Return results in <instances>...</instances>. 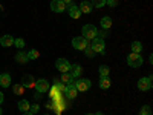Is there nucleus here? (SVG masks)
Listing matches in <instances>:
<instances>
[{
  "label": "nucleus",
  "mask_w": 153,
  "mask_h": 115,
  "mask_svg": "<svg viewBox=\"0 0 153 115\" xmlns=\"http://www.w3.org/2000/svg\"><path fill=\"white\" fill-rule=\"evenodd\" d=\"M83 37L87 38V40H94L95 37H98V29L95 25H84L83 26Z\"/></svg>",
  "instance_id": "f257e3e1"
},
{
  "label": "nucleus",
  "mask_w": 153,
  "mask_h": 115,
  "mask_svg": "<svg viewBox=\"0 0 153 115\" xmlns=\"http://www.w3.org/2000/svg\"><path fill=\"white\" fill-rule=\"evenodd\" d=\"M91 46V49L94 51V52L97 54V52H100V54H106V51H104V40L103 38H100V37H95L94 40H92V43L89 45Z\"/></svg>",
  "instance_id": "f03ea898"
},
{
  "label": "nucleus",
  "mask_w": 153,
  "mask_h": 115,
  "mask_svg": "<svg viewBox=\"0 0 153 115\" xmlns=\"http://www.w3.org/2000/svg\"><path fill=\"white\" fill-rule=\"evenodd\" d=\"M144 58L141 57V54H135V52H130V55L127 57V65L130 68H139L143 65Z\"/></svg>",
  "instance_id": "7ed1b4c3"
},
{
  "label": "nucleus",
  "mask_w": 153,
  "mask_h": 115,
  "mask_svg": "<svg viewBox=\"0 0 153 115\" xmlns=\"http://www.w3.org/2000/svg\"><path fill=\"white\" fill-rule=\"evenodd\" d=\"M72 46H74L75 49H78V51H84V49L89 46V40H87V38H84L83 35L74 37V38H72Z\"/></svg>",
  "instance_id": "20e7f679"
},
{
  "label": "nucleus",
  "mask_w": 153,
  "mask_h": 115,
  "mask_svg": "<svg viewBox=\"0 0 153 115\" xmlns=\"http://www.w3.org/2000/svg\"><path fill=\"white\" fill-rule=\"evenodd\" d=\"M74 86L76 87V91H78V92H86L87 89H91L92 81L89 80V78H80V80L74 81Z\"/></svg>",
  "instance_id": "39448f33"
},
{
  "label": "nucleus",
  "mask_w": 153,
  "mask_h": 115,
  "mask_svg": "<svg viewBox=\"0 0 153 115\" xmlns=\"http://www.w3.org/2000/svg\"><path fill=\"white\" fill-rule=\"evenodd\" d=\"M138 89H139V91H143V92L150 91V89H152V75L139 78L138 80Z\"/></svg>",
  "instance_id": "423d86ee"
},
{
  "label": "nucleus",
  "mask_w": 153,
  "mask_h": 115,
  "mask_svg": "<svg viewBox=\"0 0 153 115\" xmlns=\"http://www.w3.org/2000/svg\"><path fill=\"white\" fill-rule=\"evenodd\" d=\"M55 68H57L61 74H65V72H69V69H71V63H69L66 58H58V60L55 61Z\"/></svg>",
  "instance_id": "0eeeda50"
},
{
  "label": "nucleus",
  "mask_w": 153,
  "mask_h": 115,
  "mask_svg": "<svg viewBox=\"0 0 153 115\" xmlns=\"http://www.w3.org/2000/svg\"><path fill=\"white\" fill-rule=\"evenodd\" d=\"M35 89L38 94H43V92H48L49 91V83L45 80V78H40V80H35Z\"/></svg>",
  "instance_id": "6e6552de"
},
{
  "label": "nucleus",
  "mask_w": 153,
  "mask_h": 115,
  "mask_svg": "<svg viewBox=\"0 0 153 115\" xmlns=\"http://www.w3.org/2000/svg\"><path fill=\"white\" fill-rule=\"evenodd\" d=\"M66 5L61 2V0H52V2H51V9H52L54 12H63V11H66Z\"/></svg>",
  "instance_id": "1a4fd4ad"
},
{
  "label": "nucleus",
  "mask_w": 153,
  "mask_h": 115,
  "mask_svg": "<svg viewBox=\"0 0 153 115\" xmlns=\"http://www.w3.org/2000/svg\"><path fill=\"white\" fill-rule=\"evenodd\" d=\"M22 84L23 87L26 89V87H34L35 86V80H34V77L26 74V75H23V78H22Z\"/></svg>",
  "instance_id": "9d476101"
},
{
  "label": "nucleus",
  "mask_w": 153,
  "mask_h": 115,
  "mask_svg": "<svg viewBox=\"0 0 153 115\" xmlns=\"http://www.w3.org/2000/svg\"><path fill=\"white\" fill-rule=\"evenodd\" d=\"M0 45H2L3 48H9L14 45V37L6 34V35H2V38H0Z\"/></svg>",
  "instance_id": "9b49d317"
},
{
  "label": "nucleus",
  "mask_w": 153,
  "mask_h": 115,
  "mask_svg": "<svg viewBox=\"0 0 153 115\" xmlns=\"http://www.w3.org/2000/svg\"><path fill=\"white\" fill-rule=\"evenodd\" d=\"M66 9H68L69 16H71L72 19H80V16H81V11H80V8H78V6H75V5H69Z\"/></svg>",
  "instance_id": "f8f14e48"
},
{
  "label": "nucleus",
  "mask_w": 153,
  "mask_h": 115,
  "mask_svg": "<svg viewBox=\"0 0 153 115\" xmlns=\"http://www.w3.org/2000/svg\"><path fill=\"white\" fill-rule=\"evenodd\" d=\"M76 94H78V91H76V87H75L74 84H68V87H66V92H65V95H66L68 98L74 100V98L76 97Z\"/></svg>",
  "instance_id": "ddd939ff"
},
{
  "label": "nucleus",
  "mask_w": 153,
  "mask_h": 115,
  "mask_svg": "<svg viewBox=\"0 0 153 115\" xmlns=\"http://www.w3.org/2000/svg\"><path fill=\"white\" fill-rule=\"evenodd\" d=\"M11 84V75L9 74H0V86L2 87H9Z\"/></svg>",
  "instance_id": "4468645a"
},
{
  "label": "nucleus",
  "mask_w": 153,
  "mask_h": 115,
  "mask_svg": "<svg viewBox=\"0 0 153 115\" xmlns=\"http://www.w3.org/2000/svg\"><path fill=\"white\" fill-rule=\"evenodd\" d=\"M78 8H80V11L83 12V14H91L92 9H94V6H92L91 2H81V5Z\"/></svg>",
  "instance_id": "2eb2a0df"
},
{
  "label": "nucleus",
  "mask_w": 153,
  "mask_h": 115,
  "mask_svg": "<svg viewBox=\"0 0 153 115\" xmlns=\"http://www.w3.org/2000/svg\"><path fill=\"white\" fill-rule=\"evenodd\" d=\"M81 72H83V69H81V66H80V65H72V66H71V69H69V74L74 77V78L80 77V75H81Z\"/></svg>",
  "instance_id": "dca6fc26"
},
{
  "label": "nucleus",
  "mask_w": 153,
  "mask_h": 115,
  "mask_svg": "<svg viewBox=\"0 0 153 115\" xmlns=\"http://www.w3.org/2000/svg\"><path fill=\"white\" fill-rule=\"evenodd\" d=\"M61 83H65L66 86L68 84H74V77L69 74V72H65V74H61Z\"/></svg>",
  "instance_id": "f3484780"
},
{
  "label": "nucleus",
  "mask_w": 153,
  "mask_h": 115,
  "mask_svg": "<svg viewBox=\"0 0 153 115\" xmlns=\"http://www.w3.org/2000/svg\"><path fill=\"white\" fill-rule=\"evenodd\" d=\"M16 60H17V63H22V65H25V63H28V61H29V58H28L26 52H23V51L16 55Z\"/></svg>",
  "instance_id": "a211bd4d"
},
{
  "label": "nucleus",
  "mask_w": 153,
  "mask_h": 115,
  "mask_svg": "<svg viewBox=\"0 0 153 115\" xmlns=\"http://www.w3.org/2000/svg\"><path fill=\"white\" fill-rule=\"evenodd\" d=\"M29 106H31V105H29L28 100H20V101H19V109H20L22 112H28V111H29Z\"/></svg>",
  "instance_id": "6ab92c4d"
},
{
  "label": "nucleus",
  "mask_w": 153,
  "mask_h": 115,
  "mask_svg": "<svg viewBox=\"0 0 153 115\" xmlns=\"http://www.w3.org/2000/svg\"><path fill=\"white\" fill-rule=\"evenodd\" d=\"M100 87H101V89H109V87H110L109 77H101V78H100Z\"/></svg>",
  "instance_id": "aec40b11"
},
{
  "label": "nucleus",
  "mask_w": 153,
  "mask_h": 115,
  "mask_svg": "<svg viewBox=\"0 0 153 115\" xmlns=\"http://www.w3.org/2000/svg\"><path fill=\"white\" fill-rule=\"evenodd\" d=\"M130 48H132V52H135V54H141V51H143L141 42H133Z\"/></svg>",
  "instance_id": "412c9836"
},
{
  "label": "nucleus",
  "mask_w": 153,
  "mask_h": 115,
  "mask_svg": "<svg viewBox=\"0 0 153 115\" xmlns=\"http://www.w3.org/2000/svg\"><path fill=\"white\" fill-rule=\"evenodd\" d=\"M100 23H101V26H103V29H109L112 26V19L110 17H103Z\"/></svg>",
  "instance_id": "4be33fe9"
},
{
  "label": "nucleus",
  "mask_w": 153,
  "mask_h": 115,
  "mask_svg": "<svg viewBox=\"0 0 153 115\" xmlns=\"http://www.w3.org/2000/svg\"><path fill=\"white\" fill-rule=\"evenodd\" d=\"M26 55H28L29 60H37L38 57H40V52H38L37 49H31L29 52H26Z\"/></svg>",
  "instance_id": "5701e85b"
},
{
  "label": "nucleus",
  "mask_w": 153,
  "mask_h": 115,
  "mask_svg": "<svg viewBox=\"0 0 153 115\" xmlns=\"http://www.w3.org/2000/svg\"><path fill=\"white\" fill-rule=\"evenodd\" d=\"M12 91H14L16 95H23L25 87H23V84H14V86H12Z\"/></svg>",
  "instance_id": "b1692460"
},
{
  "label": "nucleus",
  "mask_w": 153,
  "mask_h": 115,
  "mask_svg": "<svg viewBox=\"0 0 153 115\" xmlns=\"http://www.w3.org/2000/svg\"><path fill=\"white\" fill-rule=\"evenodd\" d=\"M109 72H110L109 66H106V65H101L100 66V75L101 77H109Z\"/></svg>",
  "instance_id": "393cba45"
},
{
  "label": "nucleus",
  "mask_w": 153,
  "mask_h": 115,
  "mask_svg": "<svg viewBox=\"0 0 153 115\" xmlns=\"http://www.w3.org/2000/svg\"><path fill=\"white\" fill-rule=\"evenodd\" d=\"M91 3L95 8H103V6H106V0H91Z\"/></svg>",
  "instance_id": "a878e982"
},
{
  "label": "nucleus",
  "mask_w": 153,
  "mask_h": 115,
  "mask_svg": "<svg viewBox=\"0 0 153 115\" xmlns=\"http://www.w3.org/2000/svg\"><path fill=\"white\" fill-rule=\"evenodd\" d=\"M139 115H152V109H150V106H149V105L143 106V108H141V112H139Z\"/></svg>",
  "instance_id": "bb28decb"
},
{
  "label": "nucleus",
  "mask_w": 153,
  "mask_h": 115,
  "mask_svg": "<svg viewBox=\"0 0 153 115\" xmlns=\"http://www.w3.org/2000/svg\"><path fill=\"white\" fill-rule=\"evenodd\" d=\"M14 45L19 49H23L25 48V40H23V38H14Z\"/></svg>",
  "instance_id": "cd10ccee"
},
{
  "label": "nucleus",
  "mask_w": 153,
  "mask_h": 115,
  "mask_svg": "<svg viewBox=\"0 0 153 115\" xmlns=\"http://www.w3.org/2000/svg\"><path fill=\"white\" fill-rule=\"evenodd\" d=\"M84 54L87 55V58H94V57H95V52L91 49V46H87V48L84 49Z\"/></svg>",
  "instance_id": "c85d7f7f"
},
{
  "label": "nucleus",
  "mask_w": 153,
  "mask_h": 115,
  "mask_svg": "<svg viewBox=\"0 0 153 115\" xmlns=\"http://www.w3.org/2000/svg\"><path fill=\"white\" fill-rule=\"evenodd\" d=\"M98 35H100V38H103V40H104V38L106 37H109V29H103V31H98Z\"/></svg>",
  "instance_id": "c756f323"
},
{
  "label": "nucleus",
  "mask_w": 153,
  "mask_h": 115,
  "mask_svg": "<svg viewBox=\"0 0 153 115\" xmlns=\"http://www.w3.org/2000/svg\"><path fill=\"white\" fill-rule=\"evenodd\" d=\"M38 111H40V106H38V105H32V106H29V112H31V114H37Z\"/></svg>",
  "instance_id": "7c9ffc66"
},
{
  "label": "nucleus",
  "mask_w": 153,
  "mask_h": 115,
  "mask_svg": "<svg viewBox=\"0 0 153 115\" xmlns=\"http://www.w3.org/2000/svg\"><path fill=\"white\" fill-rule=\"evenodd\" d=\"M106 5H109V6L115 8V6L118 5V2H117V0H106Z\"/></svg>",
  "instance_id": "2f4dec72"
},
{
  "label": "nucleus",
  "mask_w": 153,
  "mask_h": 115,
  "mask_svg": "<svg viewBox=\"0 0 153 115\" xmlns=\"http://www.w3.org/2000/svg\"><path fill=\"white\" fill-rule=\"evenodd\" d=\"M63 3H65L66 6H69V5H72V0H61Z\"/></svg>",
  "instance_id": "473e14b6"
},
{
  "label": "nucleus",
  "mask_w": 153,
  "mask_h": 115,
  "mask_svg": "<svg viewBox=\"0 0 153 115\" xmlns=\"http://www.w3.org/2000/svg\"><path fill=\"white\" fill-rule=\"evenodd\" d=\"M2 103H3V92L0 91V105H2Z\"/></svg>",
  "instance_id": "72a5a7b5"
},
{
  "label": "nucleus",
  "mask_w": 153,
  "mask_h": 115,
  "mask_svg": "<svg viewBox=\"0 0 153 115\" xmlns=\"http://www.w3.org/2000/svg\"><path fill=\"white\" fill-rule=\"evenodd\" d=\"M23 115H34V114H31V112L28 111V112H23Z\"/></svg>",
  "instance_id": "f704fd0d"
},
{
  "label": "nucleus",
  "mask_w": 153,
  "mask_h": 115,
  "mask_svg": "<svg viewBox=\"0 0 153 115\" xmlns=\"http://www.w3.org/2000/svg\"><path fill=\"white\" fill-rule=\"evenodd\" d=\"M97 115H104V114H101V112H97Z\"/></svg>",
  "instance_id": "c9c22d12"
},
{
  "label": "nucleus",
  "mask_w": 153,
  "mask_h": 115,
  "mask_svg": "<svg viewBox=\"0 0 153 115\" xmlns=\"http://www.w3.org/2000/svg\"><path fill=\"white\" fill-rule=\"evenodd\" d=\"M86 115H97V114H86Z\"/></svg>",
  "instance_id": "e433bc0d"
},
{
  "label": "nucleus",
  "mask_w": 153,
  "mask_h": 115,
  "mask_svg": "<svg viewBox=\"0 0 153 115\" xmlns=\"http://www.w3.org/2000/svg\"><path fill=\"white\" fill-rule=\"evenodd\" d=\"M0 115H2V108H0Z\"/></svg>",
  "instance_id": "4c0bfd02"
}]
</instances>
